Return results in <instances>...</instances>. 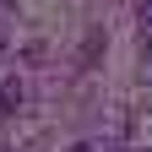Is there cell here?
Segmentation results:
<instances>
[{"label":"cell","mask_w":152,"mask_h":152,"mask_svg":"<svg viewBox=\"0 0 152 152\" xmlns=\"http://www.w3.org/2000/svg\"><path fill=\"white\" fill-rule=\"evenodd\" d=\"M76 152H92V147H76Z\"/></svg>","instance_id":"obj_4"},{"label":"cell","mask_w":152,"mask_h":152,"mask_svg":"<svg viewBox=\"0 0 152 152\" xmlns=\"http://www.w3.org/2000/svg\"><path fill=\"white\" fill-rule=\"evenodd\" d=\"M0 60H6V27H0Z\"/></svg>","instance_id":"obj_3"},{"label":"cell","mask_w":152,"mask_h":152,"mask_svg":"<svg viewBox=\"0 0 152 152\" xmlns=\"http://www.w3.org/2000/svg\"><path fill=\"white\" fill-rule=\"evenodd\" d=\"M16 103H22V87H16V82H6V87H0V114H11Z\"/></svg>","instance_id":"obj_1"},{"label":"cell","mask_w":152,"mask_h":152,"mask_svg":"<svg viewBox=\"0 0 152 152\" xmlns=\"http://www.w3.org/2000/svg\"><path fill=\"white\" fill-rule=\"evenodd\" d=\"M141 38H152V0H141Z\"/></svg>","instance_id":"obj_2"}]
</instances>
